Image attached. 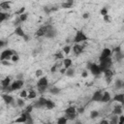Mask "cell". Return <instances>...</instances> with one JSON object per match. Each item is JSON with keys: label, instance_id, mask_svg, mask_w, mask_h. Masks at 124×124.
<instances>
[{"label": "cell", "instance_id": "obj_1", "mask_svg": "<svg viewBox=\"0 0 124 124\" xmlns=\"http://www.w3.org/2000/svg\"><path fill=\"white\" fill-rule=\"evenodd\" d=\"M99 66H100V69L102 71V73H104L106 70H108L110 69L111 65H112V59L111 57L109 58H105V59H99Z\"/></svg>", "mask_w": 124, "mask_h": 124}, {"label": "cell", "instance_id": "obj_2", "mask_svg": "<svg viewBox=\"0 0 124 124\" xmlns=\"http://www.w3.org/2000/svg\"><path fill=\"white\" fill-rule=\"evenodd\" d=\"M47 86H48V80H47V78L46 77L41 78L38 80V82H37V88H38V90H39L40 93L45 92L46 90Z\"/></svg>", "mask_w": 124, "mask_h": 124}, {"label": "cell", "instance_id": "obj_3", "mask_svg": "<svg viewBox=\"0 0 124 124\" xmlns=\"http://www.w3.org/2000/svg\"><path fill=\"white\" fill-rule=\"evenodd\" d=\"M52 27H53V26L50 25V24L43 25V26H41V27L35 32V36H36V37H46V32H47L49 29H51Z\"/></svg>", "mask_w": 124, "mask_h": 124}, {"label": "cell", "instance_id": "obj_4", "mask_svg": "<svg viewBox=\"0 0 124 124\" xmlns=\"http://www.w3.org/2000/svg\"><path fill=\"white\" fill-rule=\"evenodd\" d=\"M87 69H88V70L90 71V73H91L93 76H95V77H98V76H100V75L102 74V71H101V69H100V66L97 65V64H95V63H88Z\"/></svg>", "mask_w": 124, "mask_h": 124}, {"label": "cell", "instance_id": "obj_5", "mask_svg": "<svg viewBox=\"0 0 124 124\" xmlns=\"http://www.w3.org/2000/svg\"><path fill=\"white\" fill-rule=\"evenodd\" d=\"M86 40H87V36H86L81 30L78 31V32L76 33L75 37H74V43H75V44H79V43L84 42V41H86Z\"/></svg>", "mask_w": 124, "mask_h": 124}, {"label": "cell", "instance_id": "obj_6", "mask_svg": "<svg viewBox=\"0 0 124 124\" xmlns=\"http://www.w3.org/2000/svg\"><path fill=\"white\" fill-rule=\"evenodd\" d=\"M1 88L3 91H7L10 92L11 90V78L10 77H6L5 78H3L1 80Z\"/></svg>", "mask_w": 124, "mask_h": 124}, {"label": "cell", "instance_id": "obj_7", "mask_svg": "<svg viewBox=\"0 0 124 124\" xmlns=\"http://www.w3.org/2000/svg\"><path fill=\"white\" fill-rule=\"evenodd\" d=\"M16 52L12 50V49H5L1 52V55H0V60L3 61V60H9L12 58V56L14 54H16Z\"/></svg>", "mask_w": 124, "mask_h": 124}, {"label": "cell", "instance_id": "obj_8", "mask_svg": "<svg viewBox=\"0 0 124 124\" xmlns=\"http://www.w3.org/2000/svg\"><path fill=\"white\" fill-rule=\"evenodd\" d=\"M24 84V81L23 80H20V79H16L15 81H13L11 83V90L12 91H16V90H18L20 89Z\"/></svg>", "mask_w": 124, "mask_h": 124}, {"label": "cell", "instance_id": "obj_9", "mask_svg": "<svg viewBox=\"0 0 124 124\" xmlns=\"http://www.w3.org/2000/svg\"><path fill=\"white\" fill-rule=\"evenodd\" d=\"M111 55H112V50H111L110 48H108V47H105V48L102 50V52H101V54H100V58H99V59L109 58V57H111Z\"/></svg>", "mask_w": 124, "mask_h": 124}, {"label": "cell", "instance_id": "obj_10", "mask_svg": "<svg viewBox=\"0 0 124 124\" xmlns=\"http://www.w3.org/2000/svg\"><path fill=\"white\" fill-rule=\"evenodd\" d=\"M46 100H47V99H46V98H44V97H40V98H39V100H38V101L33 105V106H34V108H45V107H46Z\"/></svg>", "mask_w": 124, "mask_h": 124}, {"label": "cell", "instance_id": "obj_11", "mask_svg": "<svg viewBox=\"0 0 124 124\" xmlns=\"http://www.w3.org/2000/svg\"><path fill=\"white\" fill-rule=\"evenodd\" d=\"M103 91L102 90H97V91H95L94 93H93V96H92V101H94V102H101V100H102V97H103Z\"/></svg>", "mask_w": 124, "mask_h": 124}, {"label": "cell", "instance_id": "obj_12", "mask_svg": "<svg viewBox=\"0 0 124 124\" xmlns=\"http://www.w3.org/2000/svg\"><path fill=\"white\" fill-rule=\"evenodd\" d=\"M1 97H2L3 101L5 102V104H7V105H13V104L15 103L14 98H13L11 95H9L8 93H7V94H2Z\"/></svg>", "mask_w": 124, "mask_h": 124}, {"label": "cell", "instance_id": "obj_13", "mask_svg": "<svg viewBox=\"0 0 124 124\" xmlns=\"http://www.w3.org/2000/svg\"><path fill=\"white\" fill-rule=\"evenodd\" d=\"M83 47H84V46H82L80 44H75L73 46V51H74L75 55H79L82 52Z\"/></svg>", "mask_w": 124, "mask_h": 124}, {"label": "cell", "instance_id": "obj_14", "mask_svg": "<svg viewBox=\"0 0 124 124\" xmlns=\"http://www.w3.org/2000/svg\"><path fill=\"white\" fill-rule=\"evenodd\" d=\"M104 75H105V78H106L107 83H109V82L111 81L112 77H113V72H112L110 69H108V70H106V71L104 72Z\"/></svg>", "mask_w": 124, "mask_h": 124}, {"label": "cell", "instance_id": "obj_15", "mask_svg": "<svg viewBox=\"0 0 124 124\" xmlns=\"http://www.w3.org/2000/svg\"><path fill=\"white\" fill-rule=\"evenodd\" d=\"M26 120H27V114L23 111V112L15 120V122H16V123H25Z\"/></svg>", "mask_w": 124, "mask_h": 124}, {"label": "cell", "instance_id": "obj_16", "mask_svg": "<svg viewBox=\"0 0 124 124\" xmlns=\"http://www.w3.org/2000/svg\"><path fill=\"white\" fill-rule=\"evenodd\" d=\"M113 101L118 102V103H120L121 105H124V94H123V93L116 94V95L113 97Z\"/></svg>", "mask_w": 124, "mask_h": 124}, {"label": "cell", "instance_id": "obj_17", "mask_svg": "<svg viewBox=\"0 0 124 124\" xmlns=\"http://www.w3.org/2000/svg\"><path fill=\"white\" fill-rule=\"evenodd\" d=\"M56 35H57V31H56V29H55L54 27H52L51 29H49V30L46 32V38H49V39H51V38H54Z\"/></svg>", "mask_w": 124, "mask_h": 124}, {"label": "cell", "instance_id": "obj_18", "mask_svg": "<svg viewBox=\"0 0 124 124\" xmlns=\"http://www.w3.org/2000/svg\"><path fill=\"white\" fill-rule=\"evenodd\" d=\"M15 34L16 35V36H18V37H24L26 34L24 33V31H23V29H22V27L21 26H18V27H16V29H15Z\"/></svg>", "mask_w": 124, "mask_h": 124}, {"label": "cell", "instance_id": "obj_19", "mask_svg": "<svg viewBox=\"0 0 124 124\" xmlns=\"http://www.w3.org/2000/svg\"><path fill=\"white\" fill-rule=\"evenodd\" d=\"M111 100V97H110V94L108 92H104L103 93V97H102V100H101V103H108Z\"/></svg>", "mask_w": 124, "mask_h": 124}, {"label": "cell", "instance_id": "obj_20", "mask_svg": "<svg viewBox=\"0 0 124 124\" xmlns=\"http://www.w3.org/2000/svg\"><path fill=\"white\" fill-rule=\"evenodd\" d=\"M0 8L1 10L3 11H7L11 8V2H8V1H4V2H1L0 3Z\"/></svg>", "mask_w": 124, "mask_h": 124}, {"label": "cell", "instance_id": "obj_21", "mask_svg": "<svg viewBox=\"0 0 124 124\" xmlns=\"http://www.w3.org/2000/svg\"><path fill=\"white\" fill-rule=\"evenodd\" d=\"M77 113V108L74 106H70L65 109V114H73Z\"/></svg>", "mask_w": 124, "mask_h": 124}, {"label": "cell", "instance_id": "obj_22", "mask_svg": "<svg viewBox=\"0 0 124 124\" xmlns=\"http://www.w3.org/2000/svg\"><path fill=\"white\" fill-rule=\"evenodd\" d=\"M73 5H74V1H73V0H68V1L63 2V3L61 4V8H63V9H69V8H71Z\"/></svg>", "mask_w": 124, "mask_h": 124}, {"label": "cell", "instance_id": "obj_23", "mask_svg": "<svg viewBox=\"0 0 124 124\" xmlns=\"http://www.w3.org/2000/svg\"><path fill=\"white\" fill-rule=\"evenodd\" d=\"M112 112H113V114H115V115H121V114H122V107H121L120 105L115 106V107L113 108Z\"/></svg>", "mask_w": 124, "mask_h": 124}, {"label": "cell", "instance_id": "obj_24", "mask_svg": "<svg viewBox=\"0 0 124 124\" xmlns=\"http://www.w3.org/2000/svg\"><path fill=\"white\" fill-rule=\"evenodd\" d=\"M115 88L116 89H122V88H124V80H122L120 78H117L115 80Z\"/></svg>", "mask_w": 124, "mask_h": 124}, {"label": "cell", "instance_id": "obj_25", "mask_svg": "<svg viewBox=\"0 0 124 124\" xmlns=\"http://www.w3.org/2000/svg\"><path fill=\"white\" fill-rule=\"evenodd\" d=\"M63 65H64V68L66 69H69L72 67V59L70 58H65L63 60Z\"/></svg>", "mask_w": 124, "mask_h": 124}, {"label": "cell", "instance_id": "obj_26", "mask_svg": "<svg viewBox=\"0 0 124 124\" xmlns=\"http://www.w3.org/2000/svg\"><path fill=\"white\" fill-rule=\"evenodd\" d=\"M118 123H119V115L113 114V115L110 117L109 124H118Z\"/></svg>", "mask_w": 124, "mask_h": 124}, {"label": "cell", "instance_id": "obj_27", "mask_svg": "<svg viewBox=\"0 0 124 124\" xmlns=\"http://www.w3.org/2000/svg\"><path fill=\"white\" fill-rule=\"evenodd\" d=\"M10 15L6 12H0V22H3L5 21L7 18H9Z\"/></svg>", "mask_w": 124, "mask_h": 124}, {"label": "cell", "instance_id": "obj_28", "mask_svg": "<svg viewBox=\"0 0 124 124\" xmlns=\"http://www.w3.org/2000/svg\"><path fill=\"white\" fill-rule=\"evenodd\" d=\"M55 107V104L51 101V100H46V109H52L53 108Z\"/></svg>", "mask_w": 124, "mask_h": 124}, {"label": "cell", "instance_id": "obj_29", "mask_svg": "<svg viewBox=\"0 0 124 124\" xmlns=\"http://www.w3.org/2000/svg\"><path fill=\"white\" fill-rule=\"evenodd\" d=\"M49 92H50L51 94H53V95H57V94H59V93L61 92V89H60L59 87L53 86V87H51V88L49 89Z\"/></svg>", "mask_w": 124, "mask_h": 124}, {"label": "cell", "instance_id": "obj_30", "mask_svg": "<svg viewBox=\"0 0 124 124\" xmlns=\"http://www.w3.org/2000/svg\"><path fill=\"white\" fill-rule=\"evenodd\" d=\"M37 97V92L35 91V90H33V89H31L29 92H28V96H27V98L28 99H35Z\"/></svg>", "mask_w": 124, "mask_h": 124}, {"label": "cell", "instance_id": "obj_31", "mask_svg": "<svg viewBox=\"0 0 124 124\" xmlns=\"http://www.w3.org/2000/svg\"><path fill=\"white\" fill-rule=\"evenodd\" d=\"M16 106L19 107V108H23V107L25 106V103H24V101H23L22 98L16 99Z\"/></svg>", "mask_w": 124, "mask_h": 124}, {"label": "cell", "instance_id": "obj_32", "mask_svg": "<svg viewBox=\"0 0 124 124\" xmlns=\"http://www.w3.org/2000/svg\"><path fill=\"white\" fill-rule=\"evenodd\" d=\"M65 75H66L67 77H69V78L74 77V75H75V69H73V68H69V69H67Z\"/></svg>", "mask_w": 124, "mask_h": 124}, {"label": "cell", "instance_id": "obj_33", "mask_svg": "<svg viewBox=\"0 0 124 124\" xmlns=\"http://www.w3.org/2000/svg\"><path fill=\"white\" fill-rule=\"evenodd\" d=\"M54 58L55 59H57V60H59V59H62V60H64L65 58H64V54L62 53V51H57L55 54H54Z\"/></svg>", "mask_w": 124, "mask_h": 124}, {"label": "cell", "instance_id": "obj_34", "mask_svg": "<svg viewBox=\"0 0 124 124\" xmlns=\"http://www.w3.org/2000/svg\"><path fill=\"white\" fill-rule=\"evenodd\" d=\"M25 112V111H24ZM26 114H27V120H26V122L24 123V124H34V120H33V118L31 117V113H28V112H25Z\"/></svg>", "mask_w": 124, "mask_h": 124}, {"label": "cell", "instance_id": "obj_35", "mask_svg": "<svg viewBox=\"0 0 124 124\" xmlns=\"http://www.w3.org/2000/svg\"><path fill=\"white\" fill-rule=\"evenodd\" d=\"M67 121L68 119L65 116H61L57 119V124H67Z\"/></svg>", "mask_w": 124, "mask_h": 124}, {"label": "cell", "instance_id": "obj_36", "mask_svg": "<svg viewBox=\"0 0 124 124\" xmlns=\"http://www.w3.org/2000/svg\"><path fill=\"white\" fill-rule=\"evenodd\" d=\"M24 13H25V7H20V8H19L16 13H15V14H16V15H17V16H19L23 15Z\"/></svg>", "mask_w": 124, "mask_h": 124}, {"label": "cell", "instance_id": "obj_37", "mask_svg": "<svg viewBox=\"0 0 124 124\" xmlns=\"http://www.w3.org/2000/svg\"><path fill=\"white\" fill-rule=\"evenodd\" d=\"M100 15H101V16H105L108 15V8H107V7L102 8V9H101V11H100Z\"/></svg>", "mask_w": 124, "mask_h": 124}, {"label": "cell", "instance_id": "obj_38", "mask_svg": "<svg viewBox=\"0 0 124 124\" xmlns=\"http://www.w3.org/2000/svg\"><path fill=\"white\" fill-rule=\"evenodd\" d=\"M71 49H72L71 46H70V45H66V46L63 47V52H64L65 54H69L70 51H71Z\"/></svg>", "mask_w": 124, "mask_h": 124}, {"label": "cell", "instance_id": "obj_39", "mask_svg": "<svg viewBox=\"0 0 124 124\" xmlns=\"http://www.w3.org/2000/svg\"><path fill=\"white\" fill-rule=\"evenodd\" d=\"M68 120H75L77 117V113H73V114H65L64 115Z\"/></svg>", "mask_w": 124, "mask_h": 124}, {"label": "cell", "instance_id": "obj_40", "mask_svg": "<svg viewBox=\"0 0 124 124\" xmlns=\"http://www.w3.org/2000/svg\"><path fill=\"white\" fill-rule=\"evenodd\" d=\"M22 22H21V20L19 19V17H16L15 20H14V26L16 28V27H18V26H20V24H21Z\"/></svg>", "mask_w": 124, "mask_h": 124}, {"label": "cell", "instance_id": "obj_41", "mask_svg": "<svg viewBox=\"0 0 124 124\" xmlns=\"http://www.w3.org/2000/svg\"><path fill=\"white\" fill-rule=\"evenodd\" d=\"M99 116V111H97V110H92L91 112H90V118H96V117H98Z\"/></svg>", "mask_w": 124, "mask_h": 124}, {"label": "cell", "instance_id": "obj_42", "mask_svg": "<svg viewBox=\"0 0 124 124\" xmlns=\"http://www.w3.org/2000/svg\"><path fill=\"white\" fill-rule=\"evenodd\" d=\"M18 17H19V19L21 20V22H24V21H25V20L27 19V17H28V14H27V13H24L23 15L19 16Z\"/></svg>", "mask_w": 124, "mask_h": 124}, {"label": "cell", "instance_id": "obj_43", "mask_svg": "<svg viewBox=\"0 0 124 124\" xmlns=\"http://www.w3.org/2000/svg\"><path fill=\"white\" fill-rule=\"evenodd\" d=\"M19 96H20V98H22V99L27 98V96H28V92H27L26 90H21L20 93H19Z\"/></svg>", "mask_w": 124, "mask_h": 124}, {"label": "cell", "instance_id": "obj_44", "mask_svg": "<svg viewBox=\"0 0 124 124\" xmlns=\"http://www.w3.org/2000/svg\"><path fill=\"white\" fill-rule=\"evenodd\" d=\"M114 55H115V59H116L117 61H120V60H121V59H122V58L124 57V55H123V54H122L121 52H118V53H115Z\"/></svg>", "mask_w": 124, "mask_h": 124}, {"label": "cell", "instance_id": "obj_45", "mask_svg": "<svg viewBox=\"0 0 124 124\" xmlns=\"http://www.w3.org/2000/svg\"><path fill=\"white\" fill-rule=\"evenodd\" d=\"M11 60L13 61V62H17L18 60H19V56H18V54L17 53H16V54H14L13 56H12V58H11Z\"/></svg>", "mask_w": 124, "mask_h": 124}, {"label": "cell", "instance_id": "obj_46", "mask_svg": "<svg viewBox=\"0 0 124 124\" xmlns=\"http://www.w3.org/2000/svg\"><path fill=\"white\" fill-rule=\"evenodd\" d=\"M33 108H34V106H33V105H29V106H27V107H26V108L24 109V111H25V112H28V113H31V111H32Z\"/></svg>", "mask_w": 124, "mask_h": 124}, {"label": "cell", "instance_id": "obj_47", "mask_svg": "<svg viewBox=\"0 0 124 124\" xmlns=\"http://www.w3.org/2000/svg\"><path fill=\"white\" fill-rule=\"evenodd\" d=\"M35 76H36L37 78H40V77H42V76H43V70H41V69H38V70H36V72H35Z\"/></svg>", "mask_w": 124, "mask_h": 124}, {"label": "cell", "instance_id": "obj_48", "mask_svg": "<svg viewBox=\"0 0 124 124\" xmlns=\"http://www.w3.org/2000/svg\"><path fill=\"white\" fill-rule=\"evenodd\" d=\"M103 17H104V21H106V22H108V23H109V22L111 21V17H110L109 15H107V16H103Z\"/></svg>", "mask_w": 124, "mask_h": 124}, {"label": "cell", "instance_id": "obj_49", "mask_svg": "<svg viewBox=\"0 0 124 124\" xmlns=\"http://www.w3.org/2000/svg\"><path fill=\"white\" fill-rule=\"evenodd\" d=\"M57 64H55V65H53L51 68H50V73H55L56 71H57Z\"/></svg>", "mask_w": 124, "mask_h": 124}, {"label": "cell", "instance_id": "obj_50", "mask_svg": "<svg viewBox=\"0 0 124 124\" xmlns=\"http://www.w3.org/2000/svg\"><path fill=\"white\" fill-rule=\"evenodd\" d=\"M16 79H20V80H23V74L22 73H19V74H17L16 76Z\"/></svg>", "mask_w": 124, "mask_h": 124}, {"label": "cell", "instance_id": "obj_51", "mask_svg": "<svg viewBox=\"0 0 124 124\" xmlns=\"http://www.w3.org/2000/svg\"><path fill=\"white\" fill-rule=\"evenodd\" d=\"M1 64L4 65V66H10V65H11V63H10L8 60H3V61H1Z\"/></svg>", "mask_w": 124, "mask_h": 124}, {"label": "cell", "instance_id": "obj_52", "mask_svg": "<svg viewBox=\"0 0 124 124\" xmlns=\"http://www.w3.org/2000/svg\"><path fill=\"white\" fill-rule=\"evenodd\" d=\"M118 124H124V115H119V123Z\"/></svg>", "mask_w": 124, "mask_h": 124}, {"label": "cell", "instance_id": "obj_53", "mask_svg": "<svg viewBox=\"0 0 124 124\" xmlns=\"http://www.w3.org/2000/svg\"><path fill=\"white\" fill-rule=\"evenodd\" d=\"M44 11H45V13L46 14V15H49L51 12H50V8H48V7H45L44 8Z\"/></svg>", "mask_w": 124, "mask_h": 124}, {"label": "cell", "instance_id": "obj_54", "mask_svg": "<svg viewBox=\"0 0 124 124\" xmlns=\"http://www.w3.org/2000/svg\"><path fill=\"white\" fill-rule=\"evenodd\" d=\"M83 111H84V108H83L82 107L77 108V113H78H78H83Z\"/></svg>", "mask_w": 124, "mask_h": 124}, {"label": "cell", "instance_id": "obj_55", "mask_svg": "<svg viewBox=\"0 0 124 124\" xmlns=\"http://www.w3.org/2000/svg\"><path fill=\"white\" fill-rule=\"evenodd\" d=\"M66 71H67L66 68H60V69H59V73L62 74V75H65V74H66Z\"/></svg>", "mask_w": 124, "mask_h": 124}, {"label": "cell", "instance_id": "obj_56", "mask_svg": "<svg viewBox=\"0 0 124 124\" xmlns=\"http://www.w3.org/2000/svg\"><path fill=\"white\" fill-rule=\"evenodd\" d=\"M89 13H83L82 14V18H84V19H87L88 17H89Z\"/></svg>", "mask_w": 124, "mask_h": 124}, {"label": "cell", "instance_id": "obj_57", "mask_svg": "<svg viewBox=\"0 0 124 124\" xmlns=\"http://www.w3.org/2000/svg\"><path fill=\"white\" fill-rule=\"evenodd\" d=\"M87 76H88V73H87L86 70H84V71L81 73V78H87Z\"/></svg>", "mask_w": 124, "mask_h": 124}, {"label": "cell", "instance_id": "obj_58", "mask_svg": "<svg viewBox=\"0 0 124 124\" xmlns=\"http://www.w3.org/2000/svg\"><path fill=\"white\" fill-rule=\"evenodd\" d=\"M113 51H114L115 53H118V52H121V47H120V46H117V47H115V48L113 49Z\"/></svg>", "mask_w": 124, "mask_h": 124}, {"label": "cell", "instance_id": "obj_59", "mask_svg": "<svg viewBox=\"0 0 124 124\" xmlns=\"http://www.w3.org/2000/svg\"><path fill=\"white\" fill-rule=\"evenodd\" d=\"M99 124H109V122L108 120H106V119H103V120H101V122Z\"/></svg>", "mask_w": 124, "mask_h": 124}, {"label": "cell", "instance_id": "obj_60", "mask_svg": "<svg viewBox=\"0 0 124 124\" xmlns=\"http://www.w3.org/2000/svg\"><path fill=\"white\" fill-rule=\"evenodd\" d=\"M5 45H6V42H4L3 40H1V41H0V47H4Z\"/></svg>", "mask_w": 124, "mask_h": 124}, {"label": "cell", "instance_id": "obj_61", "mask_svg": "<svg viewBox=\"0 0 124 124\" xmlns=\"http://www.w3.org/2000/svg\"><path fill=\"white\" fill-rule=\"evenodd\" d=\"M57 10H58L57 7H52V8H50V12H55V11H57Z\"/></svg>", "mask_w": 124, "mask_h": 124}, {"label": "cell", "instance_id": "obj_62", "mask_svg": "<svg viewBox=\"0 0 124 124\" xmlns=\"http://www.w3.org/2000/svg\"><path fill=\"white\" fill-rule=\"evenodd\" d=\"M23 39H24V41H29V36H27V35H25L24 37H23Z\"/></svg>", "mask_w": 124, "mask_h": 124}, {"label": "cell", "instance_id": "obj_63", "mask_svg": "<svg viewBox=\"0 0 124 124\" xmlns=\"http://www.w3.org/2000/svg\"><path fill=\"white\" fill-rule=\"evenodd\" d=\"M76 124H81V122H80V121H77Z\"/></svg>", "mask_w": 124, "mask_h": 124}, {"label": "cell", "instance_id": "obj_64", "mask_svg": "<svg viewBox=\"0 0 124 124\" xmlns=\"http://www.w3.org/2000/svg\"><path fill=\"white\" fill-rule=\"evenodd\" d=\"M44 124H52V123H50V122H47V123H44Z\"/></svg>", "mask_w": 124, "mask_h": 124}]
</instances>
